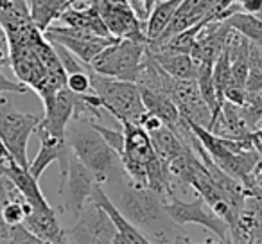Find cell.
<instances>
[{"label": "cell", "instance_id": "cell-1", "mask_svg": "<svg viewBox=\"0 0 262 244\" xmlns=\"http://www.w3.org/2000/svg\"><path fill=\"white\" fill-rule=\"evenodd\" d=\"M67 144L72 154L90 169L99 185L108 182L112 176H124V165L120 157L106 144V140L99 135L97 129L86 119L70 120L67 128Z\"/></svg>", "mask_w": 262, "mask_h": 244}, {"label": "cell", "instance_id": "cell-2", "mask_svg": "<svg viewBox=\"0 0 262 244\" xmlns=\"http://www.w3.org/2000/svg\"><path fill=\"white\" fill-rule=\"evenodd\" d=\"M92 92L101 99L102 108L112 113L117 120H129L133 124H139L140 119L146 113L142 104L139 84L131 81L106 77L101 74L90 72Z\"/></svg>", "mask_w": 262, "mask_h": 244}, {"label": "cell", "instance_id": "cell-3", "mask_svg": "<svg viewBox=\"0 0 262 244\" xmlns=\"http://www.w3.org/2000/svg\"><path fill=\"white\" fill-rule=\"evenodd\" d=\"M146 51L147 43L142 41L115 40L90 63V70L106 77L137 83Z\"/></svg>", "mask_w": 262, "mask_h": 244}, {"label": "cell", "instance_id": "cell-4", "mask_svg": "<svg viewBox=\"0 0 262 244\" xmlns=\"http://www.w3.org/2000/svg\"><path fill=\"white\" fill-rule=\"evenodd\" d=\"M41 115L34 113L18 112L11 106L6 95L0 97V140L9 151L13 160L22 167H29L27 160V144L38 124H40Z\"/></svg>", "mask_w": 262, "mask_h": 244}, {"label": "cell", "instance_id": "cell-5", "mask_svg": "<svg viewBox=\"0 0 262 244\" xmlns=\"http://www.w3.org/2000/svg\"><path fill=\"white\" fill-rule=\"evenodd\" d=\"M124 182H126V187L115 207L129 223H133L139 228H151L155 233L157 226L164 225V217H167L164 208L165 203L149 187L133 185L127 180Z\"/></svg>", "mask_w": 262, "mask_h": 244}, {"label": "cell", "instance_id": "cell-6", "mask_svg": "<svg viewBox=\"0 0 262 244\" xmlns=\"http://www.w3.org/2000/svg\"><path fill=\"white\" fill-rule=\"evenodd\" d=\"M97 185V180L90 169L84 167L70 151L67 167L59 169V194L63 196L65 210L72 217H77L81 214Z\"/></svg>", "mask_w": 262, "mask_h": 244}, {"label": "cell", "instance_id": "cell-7", "mask_svg": "<svg viewBox=\"0 0 262 244\" xmlns=\"http://www.w3.org/2000/svg\"><path fill=\"white\" fill-rule=\"evenodd\" d=\"M165 214L174 225H200L208 228L212 233L219 237L221 242L232 244L230 235V226L226 221L214 214L210 208H205V201L201 197H196L194 201H185L180 197H172L171 201L164 205Z\"/></svg>", "mask_w": 262, "mask_h": 244}, {"label": "cell", "instance_id": "cell-8", "mask_svg": "<svg viewBox=\"0 0 262 244\" xmlns=\"http://www.w3.org/2000/svg\"><path fill=\"white\" fill-rule=\"evenodd\" d=\"M92 6L97 9L104 22L108 33L115 40H135L147 43L146 22L133 13L127 2H113V0H92Z\"/></svg>", "mask_w": 262, "mask_h": 244}, {"label": "cell", "instance_id": "cell-9", "mask_svg": "<svg viewBox=\"0 0 262 244\" xmlns=\"http://www.w3.org/2000/svg\"><path fill=\"white\" fill-rule=\"evenodd\" d=\"M65 232L70 244H113L117 230L108 214L88 201L76 217V225Z\"/></svg>", "mask_w": 262, "mask_h": 244}, {"label": "cell", "instance_id": "cell-10", "mask_svg": "<svg viewBox=\"0 0 262 244\" xmlns=\"http://www.w3.org/2000/svg\"><path fill=\"white\" fill-rule=\"evenodd\" d=\"M22 226L45 242L59 244L67 240V232L59 225V219L52 207H29L27 203L26 219Z\"/></svg>", "mask_w": 262, "mask_h": 244}, {"label": "cell", "instance_id": "cell-11", "mask_svg": "<svg viewBox=\"0 0 262 244\" xmlns=\"http://www.w3.org/2000/svg\"><path fill=\"white\" fill-rule=\"evenodd\" d=\"M90 201L95 205H99V207L108 214V217L112 219L113 226H115V230H117V235H119L126 244H155V242H151L146 235H144V232L139 228V226H135L133 223H129L122 214H120V210L115 207V203L110 199V196L106 194V190H102V185L95 187Z\"/></svg>", "mask_w": 262, "mask_h": 244}, {"label": "cell", "instance_id": "cell-12", "mask_svg": "<svg viewBox=\"0 0 262 244\" xmlns=\"http://www.w3.org/2000/svg\"><path fill=\"white\" fill-rule=\"evenodd\" d=\"M38 139H40V151L36 153L33 162H29V167L27 171L34 176L36 180L41 178V174L45 172V169L52 164V162H58L59 169L67 167V162L70 158V147L67 144L65 139H59V137H51L43 135V133H38Z\"/></svg>", "mask_w": 262, "mask_h": 244}, {"label": "cell", "instance_id": "cell-13", "mask_svg": "<svg viewBox=\"0 0 262 244\" xmlns=\"http://www.w3.org/2000/svg\"><path fill=\"white\" fill-rule=\"evenodd\" d=\"M45 38L49 41H56V43L63 45L65 49H69L74 56L79 58L81 63L90 69V63L108 47L110 43L115 41V38H102V36H83V38H76V36H67V34H58V33H51V31H45Z\"/></svg>", "mask_w": 262, "mask_h": 244}, {"label": "cell", "instance_id": "cell-14", "mask_svg": "<svg viewBox=\"0 0 262 244\" xmlns=\"http://www.w3.org/2000/svg\"><path fill=\"white\" fill-rule=\"evenodd\" d=\"M146 56L165 74H169L174 79H196L198 63L190 54H182V52H153L146 51Z\"/></svg>", "mask_w": 262, "mask_h": 244}, {"label": "cell", "instance_id": "cell-15", "mask_svg": "<svg viewBox=\"0 0 262 244\" xmlns=\"http://www.w3.org/2000/svg\"><path fill=\"white\" fill-rule=\"evenodd\" d=\"M182 4V0H158L153 6L149 16L146 20V38L147 41H155L162 36L167 26L171 24L172 16H174L178 6Z\"/></svg>", "mask_w": 262, "mask_h": 244}, {"label": "cell", "instance_id": "cell-16", "mask_svg": "<svg viewBox=\"0 0 262 244\" xmlns=\"http://www.w3.org/2000/svg\"><path fill=\"white\" fill-rule=\"evenodd\" d=\"M27 4L33 24L45 33L54 20H59L61 13L69 8L70 0H27Z\"/></svg>", "mask_w": 262, "mask_h": 244}, {"label": "cell", "instance_id": "cell-17", "mask_svg": "<svg viewBox=\"0 0 262 244\" xmlns=\"http://www.w3.org/2000/svg\"><path fill=\"white\" fill-rule=\"evenodd\" d=\"M149 137H151V142H153V147H155V151H157V154L165 164L187 149V146L178 139V135H176L172 129H169L167 126H160L158 129L151 131Z\"/></svg>", "mask_w": 262, "mask_h": 244}, {"label": "cell", "instance_id": "cell-18", "mask_svg": "<svg viewBox=\"0 0 262 244\" xmlns=\"http://www.w3.org/2000/svg\"><path fill=\"white\" fill-rule=\"evenodd\" d=\"M225 22L230 29L243 34L246 40H250L257 47H262V20L257 15H248V13L237 11L233 15H230Z\"/></svg>", "mask_w": 262, "mask_h": 244}, {"label": "cell", "instance_id": "cell-19", "mask_svg": "<svg viewBox=\"0 0 262 244\" xmlns=\"http://www.w3.org/2000/svg\"><path fill=\"white\" fill-rule=\"evenodd\" d=\"M26 212H27V201L16 190L8 201L0 205V219L6 226L13 228V226H18L24 223L26 219Z\"/></svg>", "mask_w": 262, "mask_h": 244}, {"label": "cell", "instance_id": "cell-20", "mask_svg": "<svg viewBox=\"0 0 262 244\" xmlns=\"http://www.w3.org/2000/svg\"><path fill=\"white\" fill-rule=\"evenodd\" d=\"M262 90V51L255 43L250 45L248 54V77H246V92L255 94Z\"/></svg>", "mask_w": 262, "mask_h": 244}, {"label": "cell", "instance_id": "cell-21", "mask_svg": "<svg viewBox=\"0 0 262 244\" xmlns=\"http://www.w3.org/2000/svg\"><path fill=\"white\" fill-rule=\"evenodd\" d=\"M90 122H92V126L99 131V135L106 140V144H108V146L122 158V154H124V131L122 129H112V128H108V126L101 124V122H94V120H90Z\"/></svg>", "mask_w": 262, "mask_h": 244}, {"label": "cell", "instance_id": "cell-22", "mask_svg": "<svg viewBox=\"0 0 262 244\" xmlns=\"http://www.w3.org/2000/svg\"><path fill=\"white\" fill-rule=\"evenodd\" d=\"M92 70H84V72H74L67 76V83L65 86L69 88L72 94L83 95V94H90L92 92V77H90Z\"/></svg>", "mask_w": 262, "mask_h": 244}, {"label": "cell", "instance_id": "cell-23", "mask_svg": "<svg viewBox=\"0 0 262 244\" xmlns=\"http://www.w3.org/2000/svg\"><path fill=\"white\" fill-rule=\"evenodd\" d=\"M9 244H51V242H45V240L38 239V237H34L31 232H27L22 225H18V226H13L11 228ZM59 244H70V242L65 240V242H59Z\"/></svg>", "mask_w": 262, "mask_h": 244}, {"label": "cell", "instance_id": "cell-24", "mask_svg": "<svg viewBox=\"0 0 262 244\" xmlns=\"http://www.w3.org/2000/svg\"><path fill=\"white\" fill-rule=\"evenodd\" d=\"M29 92V88L26 86L24 83H20V81H13L9 79L8 76H4V72H2V69H0V97L6 94H27Z\"/></svg>", "mask_w": 262, "mask_h": 244}, {"label": "cell", "instance_id": "cell-25", "mask_svg": "<svg viewBox=\"0 0 262 244\" xmlns=\"http://www.w3.org/2000/svg\"><path fill=\"white\" fill-rule=\"evenodd\" d=\"M6 65H11V51H9V40L4 27L0 24V69Z\"/></svg>", "mask_w": 262, "mask_h": 244}, {"label": "cell", "instance_id": "cell-26", "mask_svg": "<svg viewBox=\"0 0 262 244\" xmlns=\"http://www.w3.org/2000/svg\"><path fill=\"white\" fill-rule=\"evenodd\" d=\"M239 8L241 11L248 13V15H258L262 9V0H243Z\"/></svg>", "mask_w": 262, "mask_h": 244}, {"label": "cell", "instance_id": "cell-27", "mask_svg": "<svg viewBox=\"0 0 262 244\" xmlns=\"http://www.w3.org/2000/svg\"><path fill=\"white\" fill-rule=\"evenodd\" d=\"M92 4V0H70L69 8H76V9H81V8H86V6Z\"/></svg>", "mask_w": 262, "mask_h": 244}, {"label": "cell", "instance_id": "cell-28", "mask_svg": "<svg viewBox=\"0 0 262 244\" xmlns=\"http://www.w3.org/2000/svg\"><path fill=\"white\" fill-rule=\"evenodd\" d=\"M158 0H144V6H146V11H147V16H149L151 9H153V6L157 4Z\"/></svg>", "mask_w": 262, "mask_h": 244}, {"label": "cell", "instance_id": "cell-29", "mask_svg": "<svg viewBox=\"0 0 262 244\" xmlns=\"http://www.w3.org/2000/svg\"><path fill=\"white\" fill-rule=\"evenodd\" d=\"M253 135H255V139H257L258 142H262V124L258 126V129H257V131L253 133Z\"/></svg>", "mask_w": 262, "mask_h": 244}, {"label": "cell", "instance_id": "cell-30", "mask_svg": "<svg viewBox=\"0 0 262 244\" xmlns=\"http://www.w3.org/2000/svg\"><path fill=\"white\" fill-rule=\"evenodd\" d=\"M207 244H230V242H221V240H219V242H207Z\"/></svg>", "mask_w": 262, "mask_h": 244}, {"label": "cell", "instance_id": "cell-31", "mask_svg": "<svg viewBox=\"0 0 262 244\" xmlns=\"http://www.w3.org/2000/svg\"><path fill=\"white\" fill-rule=\"evenodd\" d=\"M257 16H258V18H260V20H262V9H260V13H258V15H257Z\"/></svg>", "mask_w": 262, "mask_h": 244}, {"label": "cell", "instance_id": "cell-32", "mask_svg": "<svg viewBox=\"0 0 262 244\" xmlns=\"http://www.w3.org/2000/svg\"><path fill=\"white\" fill-rule=\"evenodd\" d=\"M180 244H190V242H187V240H182V242H180Z\"/></svg>", "mask_w": 262, "mask_h": 244}, {"label": "cell", "instance_id": "cell-33", "mask_svg": "<svg viewBox=\"0 0 262 244\" xmlns=\"http://www.w3.org/2000/svg\"><path fill=\"white\" fill-rule=\"evenodd\" d=\"M260 51H262V47H260Z\"/></svg>", "mask_w": 262, "mask_h": 244}]
</instances>
